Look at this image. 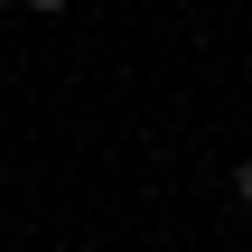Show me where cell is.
I'll list each match as a JSON object with an SVG mask.
<instances>
[{"label":"cell","instance_id":"obj_1","mask_svg":"<svg viewBox=\"0 0 252 252\" xmlns=\"http://www.w3.org/2000/svg\"><path fill=\"white\" fill-rule=\"evenodd\" d=\"M224 187H234V206H252V159H234V178H224Z\"/></svg>","mask_w":252,"mask_h":252},{"label":"cell","instance_id":"obj_2","mask_svg":"<svg viewBox=\"0 0 252 252\" xmlns=\"http://www.w3.org/2000/svg\"><path fill=\"white\" fill-rule=\"evenodd\" d=\"M19 9H28V19H65L75 0H19Z\"/></svg>","mask_w":252,"mask_h":252}]
</instances>
